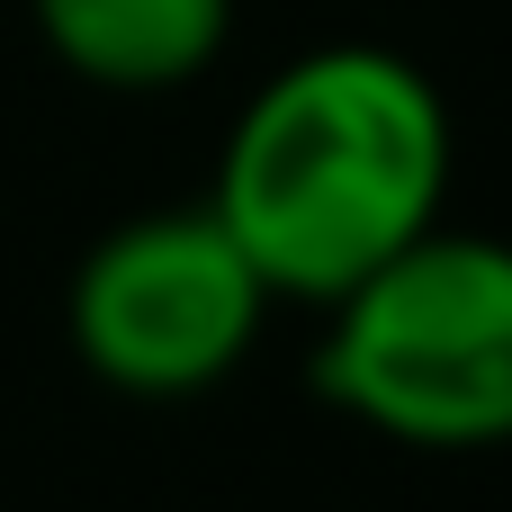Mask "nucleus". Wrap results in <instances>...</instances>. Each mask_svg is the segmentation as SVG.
I'll return each mask as SVG.
<instances>
[{"instance_id":"nucleus-1","label":"nucleus","mask_w":512,"mask_h":512,"mask_svg":"<svg viewBox=\"0 0 512 512\" xmlns=\"http://www.w3.org/2000/svg\"><path fill=\"white\" fill-rule=\"evenodd\" d=\"M450 198V108L387 45H315L279 63L225 135L216 225L270 297L333 306Z\"/></svg>"},{"instance_id":"nucleus-2","label":"nucleus","mask_w":512,"mask_h":512,"mask_svg":"<svg viewBox=\"0 0 512 512\" xmlns=\"http://www.w3.org/2000/svg\"><path fill=\"white\" fill-rule=\"evenodd\" d=\"M315 387L414 450L512 441V243L423 225L333 297Z\"/></svg>"},{"instance_id":"nucleus-4","label":"nucleus","mask_w":512,"mask_h":512,"mask_svg":"<svg viewBox=\"0 0 512 512\" xmlns=\"http://www.w3.org/2000/svg\"><path fill=\"white\" fill-rule=\"evenodd\" d=\"M63 72L99 90H171L216 63L234 0H27Z\"/></svg>"},{"instance_id":"nucleus-3","label":"nucleus","mask_w":512,"mask_h":512,"mask_svg":"<svg viewBox=\"0 0 512 512\" xmlns=\"http://www.w3.org/2000/svg\"><path fill=\"white\" fill-rule=\"evenodd\" d=\"M261 270L216 207H162L99 234L72 270L63 324L90 378L117 396H207L261 333Z\"/></svg>"}]
</instances>
